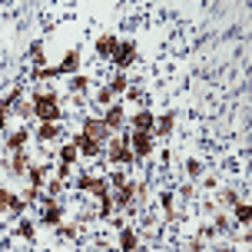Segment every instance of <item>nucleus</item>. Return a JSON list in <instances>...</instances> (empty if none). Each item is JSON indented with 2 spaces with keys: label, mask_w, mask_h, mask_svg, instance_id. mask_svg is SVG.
<instances>
[{
  "label": "nucleus",
  "mask_w": 252,
  "mask_h": 252,
  "mask_svg": "<svg viewBox=\"0 0 252 252\" xmlns=\"http://www.w3.org/2000/svg\"><path fill=\"white\" fill-rule=\"evenodd\" d=\"M136 43L133 40H120V47H116L113 53V66H116V73H126L129 66H133V60H136Z\"/></svg>",
  "instance_id": "nucleus-1"
},
{
  "label": "nucleus",
  "mask_w": 252,
  "mask_h": 252,
  "mask_svg": "<svg viewBox=\"0 0 252 252\" xmlns=\"http://www.w3.org/2000/svg\"><path fill=\"white\" fill-rule=\"evenodd\" d=\"M73 186L80 189V192H90V196H96V199L110 192V186H106V179H103V176H90V173H83V176H76V179H73Z\"/></svg>",
  "instance_id": "nucleus-2"
},
{
  "label": "nucleus",
  "mask_w": 252,
  "mask_h": 252,
  "mask_svg": "<svg viewBox=\"0 0 252 252\" xmlns=\"http://www.w3.org/2000/svg\"><path fill=\"white\" fill-rule=\"evenodd\" d=\"M126 146L133 150V156L136 159H146V156H153V133H129V139H126Z\"/></svg>",
  "instance_id": "nucleus-3"
},
{
  "label": "nucleus",
  "mask_w": 252,
  "mask_h": 252,
  "mask_svg": "<svg viewBox=\"0 0 252 252\" xmlns=\"http://www.w3.org/2000/svg\"><path fill=\"white\" fill-rule=\"evenodd\" d=\"M110 163L113 166H133L136 163V156H133V150H129V146H126L123 139H110Z\"/></svg>",
  "instance_id": "nucleus-4"
},
{
  "label": "nucleus",
  "mask_w": 252,
  "mask_h": 252,
  "mask_svg": "<svg viewBox=\"0 0 252 252\" xmlns=\"http://www.w3.org/2000/svg\"><path fill=\"white\" fill-rule=\"evenodd\" d=\"M80 133H83V136H90V139H96V143H103V146H106V143H110V136H113V133L103 126V120H93V116H87V120H83V129H80Z\"/></svg>",
  "instance_id": "nucleus-5"
},
{
  "label": "nucleus",
  "mask_w": 252,
  "mask_h": 252,
  "mask_svg": "<svg viewBox=\"0 0 252 252\" xmlns=\"http://www.w3.org/2000/svg\"><path fill=\"white\" fill-rule=\"evenodd\" d=\"M70 143H73L76 153H80V156H87V159H93V156H100V153H103V143H96V139L83 136V133H76Z\"/></svg>",
  "instance_id": "nucleus-6"
},
{
  "label": "nucleus",
  "mask_w": 252,
  "mask_h": 252,
  "mask_svg": "<svg viewBox=\"0 0 252 252\" xmlns=\"http://www.w3.org/2000/svg\"><path fill=\"white\" fill-rule=\"evenodd\" d=\"M33 120H40V123H60L63 120L60 103H40V106H33Z\"/></svg>",
  "instance_id": "nucleus-7"
},
{
  "label": "nucleus",
  "mask_w": 252,
  "mask_h": 252,
  "mask_svg": "<svg viewBox=\"0 0 252 252\" xmlns=\"http://www.w3.org/2000/svg\"><path fill=\"white\" fill-rule=\"evenodd\" d=\"M126 123V110L123 103H113V106H106V113H103V126L113 133V129H120V126Z\"/></svg>",
  "instance_id": "nucleus-8"
},
{
  "label": "nucleus",
  "mask_w": 252,
  "mask_h": 252,
  "mask_svg": "<svg viewBox=\"0 0 252 252\" xmlns=\"http://www.w3.org/2000/svg\"><path fill=\"white\" fill-rule=\"evenodd\" d=\"M176 129V113L173 110H166L163 116H156V123H153V136H169Z\"/></svg>",
  "instance_id": "nucleus-9"
},
{
  "label": "nucleus",
  "mask_w": 252,
  "mask_h": 252,
  "mask_svg": "<svg viewBox=\"0 0 252 252\" xmlns=\"http://www.w3.org/2000/svg\"><path fill=\"white\" fill-rule=\"evenodd\" d=\"M57 73H60V76H76V73H80V50L66 53V57L60 60V66H57Z\"/></svg>",
  "instance_id": "nucleus-10"
},
{
  "label": "nucleus",
  "mask_w": 252,
  "mask_h": 252,
  "mask_svg": "<svg viewBox=\"0 0 252 252\" xmlns=\"http://www.w3.org/2000/svg\"><path fill=\"white\" fill-rule=\"evenodd\" d=\"M27 169H30V153H27V150L13 153V159H10V166H7V173H10V176H27Z\"/></svg>",
  "instance_id": "nucleus-11"
},
{
  "label": "nucleus",
  "mask_w": 252,
  "mask_h": 252,
  "mask_svg": "<svg viewBox=\"0 0 252 252\" xmlns=\"http://www.w3.org/2000/svg\"><path fill=\"white\" fill-rule=\"evenodd\" d=\"M116 47H120V40H116L113 33H103V37L96 40V57H103V60H113Z\"/></svg>",
  "instance_id": "nucleus-12"
},
{
  "label": "nucleus",
  "mask_w": 252,
  "mask_h": 252,
  "mask_svg": "<svg viewBox=\"0 0 252 252\" xmlns=\"http://www.w3.org/2000/svg\"><path fill=\"white\" fill-rule=\"evenodd\" d=\"M129 123H133V129H136V133H153V123H156V116H153L150 110H136Z\"/></svg>",
  "instance_id": "nucleus-13"
},
{
  "label": "nucleus",
  "mask_w": 252,
  "mask_h": 252,
  "mask_svg": "<svg viewBox=\"0 0 252 252\" xmlns=\"http://www.w3.org/2000/svg\"><path fill=\"white\" fill-rule=\"evenodd\" d=\"M136 246H139L136 229H133V226H123V229H120V249H123V252H136Z\"/></svg>",
  "instance_id": "nucleus-14"
},
{
  "label": "nucleus",
  "mask_w": 252,
  "mask_h": 252,
  "mask_svg": "<svg viewBox=\"0 0 252 252\" xmlns=\"http://www.w3.org/2000/svg\"><path fill=\"white\" fill-rule=\"evenodd\" d=\"M60 136H63V126L60 123H40V129H37L40 143H53V139H60Z\"/></svg>",
  "instance_id": "nucleus-15"
},
{
  "label": "nucleus",
  "mask_w": 252,
  "mask_h": 252,
  "mask_svg": "<svg viewBox=\"0 0 252 252\" xmlns=\"http://www.w3.org/2000/svg\"><path fill=\"white\" fill-rule=\"evenodd\" d=\"M27 139H30V129H13L10 136H7V150H10V153L27 150Z\"/></svg>",
  "instance_id": "nucleus-16"
},
{
  "label": "nucleus",
  "mask_w": 252,
  "mask_h": 252,
  "mask_svg": "<svg viewBox=\"0 0 252 252\" xmlns=\"http://www.w3.org/2000/svg\"><path fill=\"white\" fill-rule=\"evenodd\" d=\"M232 219H236V226H249L252 222V209H249L246 199H239L236 206H232Z\"/></svg>",
  "instance_id": "nucleus-17"
},
{
  "label": "nucleus",
  "mask_w": 252,
  "mask_h": 252,
  "mask_svg": "<svg viewBox=\"0 0 252 252\" xmlns=\"http://www.w3.org/2000/svg\"><path fill=\"white\" fill-rule=\"evenodd\" d=\"M47 173H50L47 166H30V169H27V179H30V189H40V186H43V183H47Z\"/></svg>",
  "instance_id": "nucleus-18"
},
{
  "label": "nucleus",
  "mask_w": 252,
  "mask_h": 252,
  "mask_svg": "<svg viewBox=\"0 0 252 252\" xmlns=\"http://www.w3.org/2000/svg\"><path fill=\"white\" fill-rule=\"evenodd\" d=\"M76 159H80L76 146H73V143H63V146H60V163H63V166H73Z\"/></svg>",
  "instance_id": "nucleus-19"
},
{
  "label": "nucleus",
  "mask_w": 252,
  "mask_h": 252,
  "mask_svg": "<svg viewBox=\"0 0 252 252\" xmlns=\"http://www.w3.org/2000/svg\"><path fill=\"white\" fill-rule=\"evenodd\" d=\"M126 87H129V80H126V73H116L110 83H106V90L113 93V96H120V93H126Z\"/></svg>",
  "instance_id": "nucleus-20"
},
{
  "label": "nucleus",
  "mask_w": 252,
  "mask_h": 252,
  "mask_svg": "<svg viewBox=\"0 0 252 252\" xmlns=\"http://www.w3.org/2000/svg\"><path fill=\"white\" fill-rule=\"evenodd\" d=\"M159 202H163L166 222H169V219H176V196H169V192H163V196H159Z\"/></svg>",
  "instance_id": "nucleus-21"
},
{
  "label": "nucleus",
  "mask_w": 252,
  "mask_h": 252,
  "mask_svg": "<svg viewBox=\"0 0 252 252\" xmlns=\"http://www.w3.org/2000/svg\"><path fill=\"white\" fill-rule=\"evenodd\" d=\"M113 209H116V206H113V192L100 196V213H96V216H100V219H110V216H113Z\"/></svg>",
  "instance_id": "nucleus-22"
},
{
  "label": "nucleus",
  "mask_w": 252,
  "mask_h": 252,
  "mask_svg": "<svg viewBox=\"0 0 252 252\" xmlns=\"http://www.w3.org/2000/svg\"><path fill=\"white\" fill-rule=\"evenodd\" d=\"M129 179H126V173H120V169H110V176H106V186L110 189H123Z\"/></svg>",
  "instance_id": "nucleus-23"
},
{
  "label": "nucleus",
  "mask_w": 252,
  "mask_h": 252,
  "mask_svg": "<svg viewBox=\"0 0 252 252\" xmlns=\"http://www.w3.org/2000/svg\"><path fill=\"white\" fill-rule=\"evenodd\" d=\"M87 87H90V76H83V73H76L73 80H70V93H83Z\"/></svg>",
  "instance_id": "nucleus-24"
},
{
  "label": "nucleus",
  "mask_w": 252,
  "mask_h": 252,
  "mask_svg": "<svg viewBox=\"0 0 252 252\" xmlns=\"http://www.w3.org/2000/svg\"><path fill=\"white\" fill-rule=\"evenodd\" d=\"M186 176L189 179H199L202 176V163H199V159H189V163H186Z\"/></svg>",
  "instance_id": "nucleus-25"
},
{
  "label": "nucleus",
  "mask_w": 252,
  "mask_h": 252,
  "mask_svg": "<svg viewBox=\"0 0 252 252\" xmlns=\"http://www.w3.org/2000/svg\"><path fill=\"white\" fill-rule=\"evenodd\" d=\"M17 232H20V236H24V239H33V236H37V226H33V222H30V219H24V222H20V229H17Z\"/></svg>",
  "instance_id": "nucleus-26"
},
{
  "label": "nucleus",
  "mask_w": 252,
  "mask_h": 252,
  "mask_svg": "<svg viewBox=\"0 0 252 252\" xmlns=\"http://www.w3.org/2000/svg\"><path fill=\"white\" fill-rule=\"evenodd\" d=\"M229 229H232V226H229V219L219 213V216L213 219V232H229Z\"/></svg>",
  "instance_id": "nucleus-27"
},
{
  "label": "nucleus",
  "mask_w": 252,
  "mask_h": 252,
  "mask_svg": "<svg viewBox=\"0 0 252 252\" xmlns=\"http://www.w3.org/2000/svg\"><path fill=\"white\" fill-rule=\"evenodd\" d=\"M219 202H222V206H236V202H239V192H236V189H226V192L219 196Z\"/></svg>",
  "instance_id": "nucleus-28"
},
{
  "label": "nucleus",
  "mask_w": 252,
  "mask_h": 252,
  "mask_svg": "<svg viewBox=\"0 0 252 252\" xmlns=\"http://www.w3.org/2000/svg\"><path fill=\"white\" fill-rule=\"evenodd\" d=\"M13 110H17V116H24V120H30V116H33V103H17Z\"/></svg>",
  "instance_id": "nucleus-29"
},
{
  "label": "nucleus",
  "mask_w": 252,
  "mask_h": 252,
  "mask_svg": "<svg viewBox=\"0 0 252 252\" xmlns=\"http://www.w3.org/2000/svg\"><path fill=\"white\" fill-rule=\"evenodd\" d=\"M96 103H100V106H113V93H110V90L103 87L100 93H96Z\"/></svg>",
  "instance_id": "nucleus-30"
},
{
  "label": "nucleus",
  "mask_w": 252,
  "mask_h": 252,
  "mask_svg": "<svg viewBox=\"0 0 252 252\" xmlns=\"http://www.w3.org/2000/svg\"><path fill=\"white\" fill-rule=\"evenodd\" d=\"M30 57H33V60H37V66L43 70V43H33V47H30Z\"/></svg>",
  "instance_id": "nucleus-31"
},
{
  "label": "nucleus",
  "mask_w": 252,
  "mask_h": 252,
  "mask_svg": "<svg viewBox=\"0 0 252 252\" xmlns=\"http://www.w3.org/2000/svg\"><path fill=\"white\" fill-rule=\"evenodd\" d=\"M60 189H63V183L57 176L50 179V183H47V196H53V199H57V196H60Z\"/></svg>",
  "instance_id": "nucleus-32"
},
{
  "label": "nucleus",
  "mask_w": 252,
  "mask_h": 252,
  "mask_svg": "<svg viewBox=\"0 0 252 252\" xmlns=\"http://www.w3.org/2000/svg\"><path fill=\"white\" fill-rule=\"evenodd\" d=\"M53 176H57V179H60V183H66V179H70V166H57V173H53Z\"/></svg>",
  "instance_id": "nucleus-33"
},
{
  "label": "nucleus",
  "mask_w": 252,
  "mask_h": 252,
  "mask_svg": "<svg viewBox=\"0 0 252 252\" xmlns=\"http://www.w3.org/2000/svg\"><path fill=\"white\" fill-rule=\"evenodd\" d=\"M57 229H60V236H66V239H73L76 232H80V229H76V226H63V222H60V226H57Z\"/></svg>",
  "instance_id": "nucleus-34"
},
{
  "label": "nucleus",
  "mask_w": 252,
  "mask_h": 252,
  "mask_svg": "<svg viewBox=\"0 0 252 252\" xmlns=\"http://www.w3.org/2000/svg\"><path fill=\"white\" fill-rule=\"evenodd\" d=\"M179 196H183V199H186V202H192V196H196V189H192V186H189V183H186V186L179 189Z\"/></svg>",
  "instance_id": "nucleus-35"
},
{
  "label": "nucleus",
  "mask_w": 252,
  "mask_h": 252,
  "mask_svg": "<svg viewBox=\"0 0 252 252\" xmlns=\"http://www.w3.org/2000/svg\"><path fill=\"white\" fill-rule=\"evenodd\" d=\"M126 100H139V87H126Z\"/></svg>",
  "instance_id": "nucleus-36"
},
{
  "label": "nucleus",
  "mask_w": 252,
  "mask_h": 252,
  "mask_svg": "<svg viewBox=\"0 0 252 252\" xmlns=\"http://www.w3.org/2000/svg\"><path fill=\"white\" fill-rule=\"evenodd\" d=\"M3 129H7V113H0V136H3Z\"/></svg>",
  "instance_id": "nucleus-37"
},
{
  "label": "nucleus",
  "mask_w": 252,
  "mask_h": 252,
  "mask_svg": "<svg viewBox=\"0 0 252 252\" xmlns=\"http://www.w3.org/2000/svg\"><path fill=\"white\" fill-rule=\"evenodd\" d=\"M213 252H236V249H229V246H222V249H213Z\"/></svg>",
  "instance_id": "nucleus-38"
}]
</instances>
